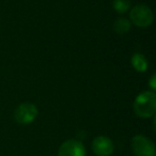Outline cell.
Wrapping results in <instances>:
<instances>
[{"label": "cell", "instance_id": "1", "mask_svg": "<svg viewBox=\"0 0 156 156\" xmlns=\"http://www.w3.org/2000/svg\"><path fill=\"white\" fill-rule=\"evenodd\" d=\"M156 110V95L153 91L141 92L134 102V111L137 117L147 119L154 115Z\"/></svg>", "mask_w": 156, "mask_h": 156}, {"label": "cell", "instance_id": "2", "mask_svg": "<svg viewBox=\"0 0 156 156\" xmlns=\"http://www.w3.org/2000/svg\"><path fill=\"white\" fill-rule=\"evenodd\" d=\"M129 18L132 23L140 28H147L153 23V12L147 5H138L130 10Z\"/></svg>", "mask_w": 156, "mask_h": 156}, {"label": "cell", "instance_id": "3", "mask_svg": "<svg viewBox=\"0 0 156 156\" xmlns=\"http://www.w3.org/2000/svg\"><path fill=\"white\" fill-rule=\"evenodd\" d=\"M132 149L136 156H156L154 143L143 135H136L132 139Z\"/></svg>", "mask_w": 156, "mask_h": 156}, {"label": "cell", "instance_id": "4", "mask_svg": "<svg viewBox=\"0 0 156 156\" xmlns=\"http://www.w3.org/2000/svg\"><path fill=\"white\" fill-rule=\"evenodd\" d=\"M37 115V108L32 103H23L14 111L15 121L20 124H29Z\"/></svg>", "mask_w": 156, "mask_h": 156}, {"label": "cell", "instance_id": "5", "mask_svg": "<svg viewBox=\"0 0 156 156\" xmlns=\"http://www.w3.org/2000/svg\"><path fill=\"white\" fill-rule=\"evenodd\" d=\"M58 156H86L85 145L79 140L69 139L60 145Z\"/></svg>", "mask_w": 156, "mask_h": 156}, {"label": "cell", "instance_id": "6", "mask_svg": "<svg viewBox=\"0 0 156 156\" xmlns=\"http://www.w3.org/2000/svg\"><path fill=\"white\" fill-rule=\"evenodd\" d=\"M115 145L110 138L106 136H98L92 142V150L98 156H110Z\"/></svg>", "mask_w": 156, "mask_h": 156}, {"label": "cell", "instance_id": "7", "mask_svg": "<svg viewBox=\"0 0 156 156\" xmlns=\"http://www.w3.org/2000/svg\"><path fill=\"white\" fill-rule=\"evenodd\" d=\"M130 62H132V65L134 66V69H136L137 72H140V73L145 72L147 69V66H149V63H147V58L141 54L133 55L132 59H130Z\"/></svg>", "mask_w": 156, "mask_h": 156}, {"label": "cell", "instance_id": "8", "mask_svg": "<svg viewBox=\"0 0 156 156\" xmlns=\"http://www.w3.org/2000/svg\"><path fill=\"white\" fill-rule=\"evenodd\" d=\"M130 20H127V18H118L115 23H113V30H115V33L118 34H124V33L128 32L130 29Z\"/></svg>", "mask_w": 156, "mask_h": 156}, {"label": "cell", "instance_id": "9", "mask_svg": "<svg viewBox=\"0 0 156 156\" xmlns=\"http://www.w3.org/2000/svg\"><path fill=\"white\" fill-rule=\"evenodd\" d=\"M112 7L118 13H125L130 8V0H112Z\"/></svg>", "mask_w": 156, "mask_h": 156}, {"label": "cell", "instance_id": "10", "mask_svg": "<svg viewBox=\"0 0 156 156\" xmlns=\"http://www.w3.org/2000/svg\"><path fill=\"white\" fill-rule=\"evenodd\" d=\"M155 80H156V76H155V74H153L152 75V77H151V79H150V86H151V88L153 90H155L156 89V83H155Z\"/></svg>", "mask_w": 156, "mask_h": 156}]
</instances>
